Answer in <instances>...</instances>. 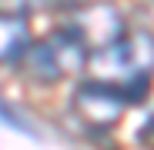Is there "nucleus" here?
<instances>
[{"instance_id":"nucleus-2","label":"nucleus","mask_w":154,"mask_h":150,"mask_svg":"<svg viewBox=\"0 0 154 150\" xmlns=\"http://www.w3.org/2000/svg\"><path fill=\"white\" fill-rule=\"evenodd\" d=\"M91 60V47L67 27H57L50 37H44L40 43H34L23 57V70L27 77L37 84H57L64 77L87 70Z\"/></svg>"},{"instance_id":"nucleus-6","label":"nucleus","mask_w":154,"mask_h":150,"mask_svg":"<svg viewBox=\"0 0 154 150\" xmlns=\"http://www.w3.org/2000/svg\"><path fill=\"white\" fill-rule=\"evenodd\" d=\"M0 120H4V123H10V127H17L20 134H27V137H34V123L27 120V117H23L17 107H10L7 104V100L4 97H0Z\"/></svg>"},{"instance_id":"nucleus-7","label":"nucleus","mask_w":154,"mask_h":150,"mask_svg":"<svg viewBox=\"0 0 154 150\" xmlns=\"http://www.w3.org/2000/svg\"><path fill=\"white\" fill-rule=\"evenodd\" d=\"M47 0H0V13H23L27 17L30 10H40Z\"/></svg>"},{"instance_id":"nucleus-3","label":"nucleus","mask_w":154,"mask_h":150,"mask_svg":"<svg viewBox=\"0 0 154 150\" xmlns=\"http://www.w3.org/2000/svg\"><path fill=\"white\" fill-rule=\"evenodd\" d=\"M74 113L81 117L87 127H107V123H114L124 107L131 104V97H127L124 87L117 84H104V80H87L77 87L74 93Z\"/></svg>"},{"instance_id":"nucleus-1","label":"nucleus","mask_w":154,"mask_h":150,"mask_svg":"<svg viewBox=\"0 0 154 150\" xmlns=\"http://www.w3.org/2000/svg\"><path fill=\"white\" fill-rule=\"evenodd\" d=\"M87 70L94 73V80L117 84V87L151 80V73H154V37L147 30H124L111 43L94 50L91 60H87Z\"/></svg>"},{"instance_id":"nucleus-5","label":"nucleus","mask_w":154,"mask_h":150,"mask_svg":"<svg viewBox=\"0 0 154 150\" xmlns=\"http://www.w3.org/2000/svg\"><path fill=\"white\" fill-rule=\"evenodd\" d=\"M34 47L30 23L23 13H0V63H23Z\"/></svg>"},{"instance_id":"nucleus-4","label":"nucleus","mask_w":154,"mask_h":150,"mask_svg":"<svg viewBox=\"0 0 154 150\" xmlns=\"http://www.w3.org/2000/svg\"><path fill=\"white\" fill-rule=\"evenodd\" d=\"M64 27L81 37V40L91 47V54H94L97 47H104V43H111L114 37L124 34L121 13H117L111 4H81V7H74Z\"/></svg>"}]
</instances>
